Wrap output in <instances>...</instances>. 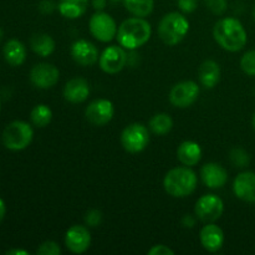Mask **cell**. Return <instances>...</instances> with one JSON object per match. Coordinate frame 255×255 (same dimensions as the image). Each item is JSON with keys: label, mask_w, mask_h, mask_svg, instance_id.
<instances>
[{"label": "cell", "mask_w": 255, "mask_h": 255, "mask_svg": "<svg viewBox=\"0 0 255 255\" xmlns=\"http://www.w3.org/2000/svg\"><path fill=\"white\" fill-rule=\"evenodd\" d=\"M92 6L97 10V11H101L106 7L107 0H92Z\"/></svg>", "instance_id": "obj_36"}, {"label": "cell", "mask_w": 255, "mask_h": 255, "mask_svg": "<svg viewBox=\"0 0 255 255\" xmlns=\"http://www.w3.org/2000/svg\"><path fill=\"white\" fill-rule=\"evenodd\" d=\"M152 27L143 17H129L126 19L117 30V41L124 49L136 50L143 46L151 39Z\"/></svg>", "instance_id": "obj_2"}, {"label": "cell", "mask_w": 255, "mask_h": 255, "mask_svg": "<svg viewBox=\"0 0 255 255\" xmlns=\"http://www.w3.org/2000/svg\"><path fill=\"white\" fill-rule=\"evenodd\" d=\"M57 7L66 19H77L87 11L89 0H60Z\"/></svg>", "instance_id": "obj_22"}, {"label": "cell", "mask_w": 255, "mask_h": 255, "mask_svg": "<svg viewBox=\"0 0 255 255\" xmlns=\"http://www.w3.org/2000/svg\"><path fill=\"white\" fill-rule=\"evenodd\" d=\"M199 239L206 251L216 253L219 249L223 247L224 244V233L218 226L214 223H207L202 228L201 234H199Z\"/></svg>", "instance_id": "obj_17"}, {"label": "cell", "mask_w": 255, "mask_h": 255, "mask_svg": "<svg viewBox=\"0 0 255 255\" xmlns=\"http://www.w3.org/2000/svg\"><path fill=\"white\" fill-rule=\"evenodd\" d=\"M115 115V107L111 101L106 99H99L92 101L85 110L87 121L94 126H105L109 124Z\"/></svg>", "instance_id": "obj_11"}, {"label": "cell", "mask_w": 255, "mask_h": 255, "mask_svg": "<svg viewBox=\"0 0 255 255\" xmlns=\"http://www.w3.org/2000/svg\"><path fill=\"white\" fill-rule=\"evenodd\" d=\"M213 36L219 46L229 52L241 51L248 42L246 27L236 17L218 20L213 27Z\"/></svg>", "instance_id": "obj_1"}, {"label": "cell", "mask_w": 255, "mask_h": 255, "mask_svg": "<svg viewBox=\"0 0 255 255\" xmlns=\"http://www.w3.org/2000/svg\"><path fill=\"white\" fill-rule=\"evenodd\" d=\"M37 255H60L61 254V248L56 242L47 241L42 243L36 251Z\"/></svg>", "instance_id": "obj_31"}, {"label": "cell", "mask_w": 255, "mask_h": 255, "mask_svg": "<svg viewBox=\"0 0 255 255\" xmlns=\"http://www.w3.org/2000/svg\"><path fill=\"white\" fill-rule=\"evenodd\" d=\"M182 226H183L184 228H193V227L196 226V218H194L193 216H191V214H186V216L182 218Z\"/></svg>", "instance_id": "obj_35"}, {"label": "cell", "mask_w": 255, "mask_h": 255, "mask_svg": "<svg viewBox=\"0 0 255 255\" xmlns=\"http://www.w3.org/2000/svg\"><path fill=\"white\" fill-rule=\"evenodd\" d=\"M55 9H56V4L52 0H42L39 4V10L41 14H52Z\"/></svg>", "instance_id": "obj_34"}, {"label": "cell", "mask_w": 255, "mask_h": 255, "mask_svg": "<svg viewBox=\"0 0 255 255\" xmlns=\"http://www.w3.org/2000/svg\"><path fill=\"white\" fill-rule=\"evenodd\" d=\"M2 36H4V32H2L1 27H0V42H1V40H2Z\"/></svg>", "instance_id": "obj_40"}, {"label": "cell", "mask_w": 255, "mask_h": 255, "mask_svg": "<svg viewBox=\"0 0 255 255\" xmlns=\"http://www.w3.org/2000/svg\"><path fill=\"white\" fill-rule=\"evenodd\" d=\"M149 255H174V252L171 248L163 244H158V246H153L148 251Z\"/></svg>", "instance_id": "obj_33"}, {"label": "cell", "mask_w": 255, "mask_h": 255, "mask_svg": "<svg viewBox=\"0 0 255 255\" xmlns=\"http://www.w3.org/2000/svg\"><path fill=\"white\" fill-rule=\"evenodd\" d=\"M229 158H231L232 163L236 167H238V168H246L251 163V156L243 148L232 149L231 154H229Z\"/></svg>", "instance_id": "obj_27"}, {"label": "cell", "mask_w": 255, "mask_h": 255, "mask_svg": "<svg viewBox=\"0 0 255 255\" xmlns=\"http://www.w3.org/2000/svg\"><path fill=\"white\" fill-rule=\"evenodd\" d=\"M124 4L132 15L146 17L153 11L154 0H124Z\"/></svg>", "instance_id": "obj_24"}, {"label": "cell", "mask_w": 255, "mask_h": 255, "mask_svg": "<svg viewBox=\"0 0 255 255\" xmlns=\"http://www.w3.org/2000/svg\"><path fill=\"white\" fill-rule=\"evenodd\" d=\"M189 31V21L183 14L177 11L168 12L161 19L158 25V35L168 46L179 44Z\"/></svg>", "instance_id": "obj_4"}, {"label": "cell", "mask_w": 255, "mask_h": 255, "mask_svg": "<svg viewBox=\"0 0 255 255\" xmlns=\"http://www.w3.org/2000/svg\"><path fill=\"white\" fill-rule=\"evenodd\" d=\"M241 67L244 74L255 77V50L247 51L241 59Z\"/></svg>", "instance_id": "obj_28"}, {"label": "cell", "mask_w": 255, "mask_h": 255, "mask_svg": "<svg viewBox=\"0 0 255 255\" xmlns=\"http://www.w3.org/2000/svg\"><path fill=\"white\" fill-rule=\"evenodd\" d=\"M84 221L87 227H90V228H96L102 222L101 211H99V209H90V211H87L85 213Z\"/></svg>", "instance_id": "obj_29"}, {"label": "cell", "mask_w": 255, "mask_h": 255, "mask_svg": "<svg viewBox=\"0 0 255 255\" xmlns=\"http://www.w3.org/2000/svg\"><path fill=\"white\" fill-rule=\"evenodd\" d=\"M110 1H114V2H117V1H120V0H110Z\"/></svg>", "instance_id": "obj_42"}, {"label": "cell", "mask_w": 255, "mask_h": 255, "mask_svg": "<svg viewBox=\"0 0 255 255\" xmlns=\"http://www.w3.org/2000/svg\"><path fill=\"white\" fill-rule=\"evenodd\" d=\"M252 125H253V128H254V131H255V112H254V115H253V119H252Z\"/></svg>", "instance_id": "obj_39"}, {"label": "cell", "mask_w": 255, "mask_h": 255, "mask_svg": "<svg viewBox=\"0 0 255 255\" xmlns=\"http://www.w3.org/2000/svg\"><path fill=\"white\" fill-rule=\"evenodd\" d=\"M197 182L198 178L196 172L192 171L189 167H176L167 172L163 179V187L169 196L174 198H184L196 191Z\"/></svg>", "instance_id": "obj_3"}, {"label": "cell", "mask_w": 255, "mask_h": 255, "mask_svg": "<svg viewBox=\"0 0 255 255\" xmlns=\"http://www.w3.org/2000/svg\"><path fill=\"white\" fill-rule=\"evenodd\" d=\"M253 19H254V21H255V5H254V7H253Z\"/></svg>", "instance_id": "obj_41"}, {"label": "cell", "mask_w": 255, "mask_h": 255, "mask_svg": "<svg viewBox=\"0 0 255 255\" xmlns=\"http://www.w3.org/2000/svg\"><path fill=\"white\" fill-rule=\"evenodd\" d=\"M90 95L89 82L81 77H75L71 79L64 89V97L66 101L71 104H81L86 101Z\"/></svg>", "instance_id": "obj_18"}, {"label": "cell", "mask_w": 255, "mask_h": 255, "mask_svg": "<svg viewBox=\"0 0 255 255\" xmlns=\"http://www.w3.org/2000/svg\"><path fill=\"white\" fill-rule=\"evenodd\" d=\"M5 213H6V207H5V202L0 198V223L4 221Z\"/></svg>", "instance_id": "obj_38"}, {"label": "cell", "mask_w": 255, "mask_h": 255, "mask_svg": "<svg viewBox=\"0 0 255 255\" xmlns=\"http://www.w3.org/2000/svg\"><path fill=\"white\" fill-rule=\"evenodd\" d=\"M60 71L56 66L52 64H41L35 65L30 71V81L37 89H51L59 82Z\"/></svg>", "instance_id": "obj_12"}, {"label": "cell", "mask_w": 255, "mask_h": 255, "mask_svg": "<svg viewBox=\"0 0 255 255\" xmlns=\"http://www.w3.org/2000/svg\"><path fill=\"white\" fill-rule=\"evenodd\" d=\"M71 56L81 66H92L100 59L99 50L89 40L80 39L71 46Z\"/></svg>", "instance_id": "obj_14"}, {"label": "cell", "mask_w": 255, "mask_h": 255, "mask_svg": "<svg viewBox=\"0 0 255 255\" xmlns=\"http://www.w3.org/2000/svg\"><path fill=\"white\" fill-rule=\"evenodd\" d=\"M6 255H30L29 252L22 251V249H11V251H7Z\"/></svg>", "instance_id": "obj_37"}, {"label": "cell", "mask_w": 255, "mask_h": 255, "mask_svg": "<svg viewBox=\"0 0 255 255\" xmlns=\"http://www.w3.org/2000/svg\"><path fill=\"white\" fill-rule=\"evenodd\" d=\"M90 32L101 42H109L117 35V25L114 17L104 11L95 12L89 22Z\"/></svg>", "instance_id": "obj_8"}, {"label": "cell", "mask_w": 255, "mask_h": 255, "mask_svg": "<svg viewBox=\"0 0 255 255\" xmlns=\"http://www.w3.org/2000/svg\"><path fill=\"white\" fill-rule=\"evenodd\" d=\"M233 192L237 198L247 203H255V173L246 171L239 173L233 182Z\"/></svg>", "instance_id": "obj_15"}, {"label": "cell", "mask_w": 255, "mask_h": 255, "mask_svg": "<svg viewBox=\"0 0 255 255\" xmlns=\"http://www.w3.org/2000/svg\"><path fill=\"white\" fill-rule=\"evenodd\" d=\"M30 47L39 56L47 57L54 52L55 41L49 34L37 32V34L32 35L30 39Z\"/></svg>", "instance_id": "obj_23"}, {"label": "cell", "mask_w": 255, "mask_h": 255, "mask_svg": "<svg viewBox=\"0 0 255 255\" xmlns=\"http://www.w3.org/2000/svg\"><path fill=\"white\" fill-rule=\"evenodd\" d=\"M30 120L36 127H46L52 120V111L49 106L44 104H40L32 109L30 114Z\"/></svg>", "instance_id": "obj_26"}, {"label": "cell", "mask_w": 255, "mask_h": 255, "mask_svg": "<svg viewBox=\"0 0 255 255\" xmlns=\"http://www.w3.org/2000/svg\"><path fill=\"white\" fill-rule=\"evenodd\" d=\"M198 77L206 89H213L221 80V67L213 60H206L199 66Z\"/></svg>", "instance_id": "obj_21"}, {"label": "cell", "mask_w": 255, "mask_h": 255, "mask_svg": "<svg viewBox=\"0 0 255 255\" xmlns=\"http://www.w3.org/2000/svg\"><path fill=\"white\" fill-rule=\"evenodd\" d=\"M91 234L84 226H72L65 236V246L71 253L82 254L90 248Z\"/></svg>", "instance_id": "obj_13"}, {"label": "cell", "mask_w": 255, "mask_h": 255, "mask_svg": "<svg viewBox=\"0 0 255 255\" xmlns=\"http://www.w3.org/2000/svg\"><path fill=\"white\" fill-rule=\"evenodd\" d=\"M177 158L183 166L193 167L201 161L202 148L197 142L184 141L177 148Z\"/></svg>", "instance_id": "obj_19"}, {"label": "cell", "mask_w": 255, "mask_h": 255, "mask_svg": "<svg viewBox=\"0 0 255 255\" xmlns=\"http://www.w3.org/2000/svg\"><path fill=\"white\" fill-rule=\"evenodd\" d=\"M127 62V54L121 45H111L106 47L100 55L99 64L100 67L106 74H117L122 71Z\"/></svg>", "instance_id": "obj_10"}, {"label": "cell", "mask_w": 255, "mask_h": 255, "mask_svg": "<svg viewBox=\"0 0 255 255\" xmlns=\"http://www.w3.org/2000/svg\"><path fill=\"white\" fill-rule=\"evenodd\" d=\"M149 143V132L144 125L131 124L122 131L121 144L129 153L142 152Z\"/></svg>", "instance_id": "obj_6"}, {"label": "cell", "mask_w": 255, "mask_h": 255, "mask_svg": "<svg viewBox=\"0 0 255 255\" xmlns=\"http://www.w3.org/2000/svg\"><path fill=\"white\" fill-rule=\"evenodd\" d=\"M0 110H1V104H0Z\"/></svg>", "instance_id": "obj_43"}, {"label": "cell", "mask_w": 255, "mask_h": 255, "mask_svg": "<svg viewBox=\"0 0 255 255\" xmlns=\"http://www.w3.org/2000/svg\"><path fill=\"white\" fill-rule=\"evenodd\" d=\"M178 7L186 14H191L198 6V0H177Z\"/></svg>", "instance_id": "obj_32"}, {"label": "cell", "mask_w": 255, "mask_h": 255, "mask_svg": "<svg viewBox=\"0 0 255 255\" xmlns=\"http://www.w3.org/2000/svg\"><path fill=\"white\" fill-rule=\"evenodd\" d=\"M199 86L194 81H182L174 85L169 92V101L178 109H187L197 101Z\"/></svg>", "instance_id": "obj_9"}, {"label": "cell", "mask_w": 255, "mask_h": 255, "mask_svg": "<svg viewBox=\"0 0 255 255\" xmlns=\"http://www.w3.org/2000/svg\"><path fill=\"white\" fill-rule=\"evenodd\" d=\"M204 4L208 7L209 11L214 15H222L228 9V1L227 0H204Z\"/></svg>", "instance_id": "obj_30"}, {"label": "cell", "mask_w": 255, "mask_h": 255, "mask_svg": "<svg viewBox=\"0 0 255 255\" xmlns=\"http://www.w3.org/2000/svg\"><path fill=\"white\" fill-rule=\"evenodd\" d=\"M224 211V203L221 197L216 194H204L197 201L194 207V214L199 221L204 223H214L222 217Z\"/></svg>", "instance_id": "obj_7"}, {"label": "cell", "mask_w": 255, "mask_h": 255, "mask_svg": "<svg viewBox=\"0 0 255 255\" xmlns=\"http://www.w3.org/2000/svg\"><path fill=\"white\" fill-rule=\"evenodd\" d=\"M201 178L202 182L206 184L208 188L217 189L222 188L228 182V172L226 171L224 167L221 164L214 163H206L201 169Z\"/></svg>", "instance_id": "obj_16"}, {"label": "cell", "mask_w": 255, "mask_h": 255, "mask_svg": "<svg viewBox=\"0 0 255 255\" xmlns=\"http://www.w3.org/2000/svg\"><path fill=\"white\" fill-rule=\"evenodd\" d=\"M2 54L10 66L17 67L24 64L26 60V47L19 40L11 39L5 44Z\"/></svg>", "instance_id": "obj_20"}, {"label": "cell", "mask_w": 255, "mask_h": 255, "mask_svg": "<svg viewBox=\"0 0 255 255\" xmlns=\"http://www.w3.org/2000/svg\"><path fill=\"white\" fill-rule=\"evenodd\" d=\"M172 127H173V120L168 114H157L149 121V129L158 136L167 134Z\"/></svg>", "instance_id": "obj_25"}, {"label": "cell", "mask_w": 255, "mask_h": 255, "mask_svg": "<svg viewBox=\"0 0 255 255\" xmlns=\"http://www.w3.org/2000/svg\"><path fill=\"white\" fill-rule=\"evenodd\" d=\"M34 129L27 122L12 121L2 131V143L10 151H22L31 143Z\"/></svg>", "instance_id": "obj_5"}]
</instances>
